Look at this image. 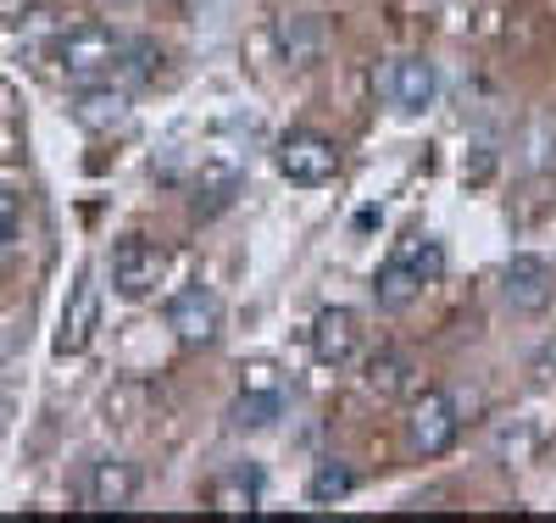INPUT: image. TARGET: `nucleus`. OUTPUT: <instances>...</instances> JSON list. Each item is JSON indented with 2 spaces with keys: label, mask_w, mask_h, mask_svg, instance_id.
<instances>
[{
  "label": "nucleus",
  "mask_w": 556,
  "mask_h": 523,
  "mask_svg": "<svg viewBox=\"0 0 556 523\" xmlns=\"http://www.w3.org/2000/svg\"><path fill=\"white\" fill-rule=\"evenodd\" d=\"M67 112H73V123H78L84 134H123V128L134 123V95H128L123 84H112V78H101V84H73Z\"/></svg>",
  "instance_id": "nucleus-8"
},
{
  "label": "nucleus",
  "mask_w": 556,
  "mask_h": 523,
  "mask_svg": "<svg viewBox=\"0 0 556 523\" xmlns=\"http://www.w3.org/2000/svg\"><path fill=\"white\" fill-rule=\"evenodd\" d=\"M406 373H412V362H406V357H395V351H384V357L367 362V390H379V396H401V390H406Z\"/></svg>",
  "instance_id": "nucleus-17"
},
{
  "label": "nucleus",
  "mask_w": 556,
  "mask_h": 523,
  "mask_svg": "<svg viewBox=\"0 0 556 523\" xmlns=\"http://www.w3.org/2000/svg\"><path fill=\"white\" fill-rule=\"evenodd\" d=\"M273 167H278V178H290L301 189H317V184H329L340 173V146H334L329 134L295 128V134H285L273 146Z\"/></svg>",
  "instance_id": "nucleus-4"
},
{
  "label": "nucleus",
  "mask_w": 556,
  "mask_h": 523,
  "mask_svg": "<svg viewBox=\"0 0 556 523\" xmlns=\"http://www.w3.org/2000/svg\"><path fill=\"white\" fill-rule=\"evenodd\" d=\"M167 278V251L156 240H139V234H128V240L112 246V290L123 301H146L156 284Z\"/></svg>",
  "instance_id": "nucleus-7"
},
{
  "label": "nucleus",
  "mask_w": 556,
  "mask_h": 523,
  "mask_svg": "<svg viewBox=\"0 0 556 523\" xmlns=\"http://www.w3.org/2000/svg\"><path fill=\"white\" fill-rule=\"evenodd\" d=\"M206 501H212V512H256L262 507V468L256 462H235V468H223L217 480H212V490H206Z\"/></svg>",
  "instance_id": "nucleus-14"
},
{
  "label": "nucleus",
  "mask_w": 556,
  "mask_h": 523,
  "mask_svg": "<svg viewBox=\"0 0 556 523\" xmlns=\"http://www.w3.org/2000/svg\"><path fill=\"white\" fill-rule=\"evenodd\" d=\"M351 490H356V473H351V462H340V457H323V462L312 468V480H306V501H312V507L345 501Z\"/></svg>",
  "instance_id": "nucleus-16"
},
{
  "label": "nucleus",
  "mask_w": 556,
  "mask_h": 523,
  "mask_svg": "<svg viewBox=\"0 0 556 523\" xmlns=\"http://www.w3.org/2000/svg\"><path fill=\"white\" fill-rule=\"evenodd\" d=\"M96 328H101V284H96V273L84 267V273L73 278L67 307H62L56 351H62V357H84V351H89V340H96Z\"/></svg>",
  "instance_id": "nucleus-12"
},
{
  "label": "nucleus",
  "mask_w": 556,
  "mask_h": 523,
  "mask_svg": "<svg viewBox=\"0 0 556 523\" xmlns=\"http://www.w3.org/2000/svg\"><path fill=\"white\" fill-rule=\"evenodd\" d=\"M134 496H139V468L123 462V457L89 462L84 480H78V501H84L89 512H128Z\"/></svg>",
  "instance_id": "nucleus-10"
},
{
  "label": "nucleus",
  "mask_w": 556,
  "mask_h": 523,
  "mask_svg": "<svg viewBox=\"0 0 556 523\" xmlns=\"http://www.w3.org/2000/svg\"><path fill=\"white\" fill-rule=\"evenodd\" d=\"M285 407H290V373L278 362H245V378H240L235 407H228V423L245 429V435H262L285 418Z\"/></svg>",
  "instance_id": "nucleus-3"
},
{
  "label": "nucleus",
  "mask_w": 556,
  "mask_h": 523,
  "mask_svg": "<svg viewBox=\"0 0 556 523\" xmlns=\"http://www.w3.org/2000/svg\"><path fill=\"white\" fill-rule=\"evenodd\" d=\"M462 435V407L451 390H424L412 396V412H406V440L417 457H445Z\"/></svg>",
  "instance_id": "nucleus-5"
},
{
  "label": "nucleus",
  "mask_w": 556,
  "mask_h": 523,
  "mask_svg": "<svg viewBox=\"0 0 556 523\" xmlns=\"http://www.w3.org/2000/svg\"><path fill=\"white\" fill-rule=\"evenodd\" d=\"M167 328L178 335V346H212L217 340V328H223V301L206 290V284H184V290L167 301Z\"/></svg>",
  "instance_id": "nucleus-9"
},
{
  "label": "nucleus",
  "mask_w": 556,
  "mask_h": 523,
  "mask_svg": "<svg viewBox=\"0 0 556 523\" xmlns=\"http://www.w3.org/2000/svg\"><path fill=\"white\" fill-rule=\"evenodd\" d=\"M312 357L323 368H334V373L356 368V357H362V317L351 307H323L312 317Z\"/></svg>",
  "instance_id": "nucleus-11"
},
{
  "label": "nucleus",
  "mask_w": 556,
  "mask_h": 523,
  "mask_svg": "<svg viewBox=\"0 0 556 523\" xmlns=\"http://www.w3.org/2000/svg\"><path fill=\"white\" fill-rule=\"evenodd\" d=\"M112 7H134V0H112Z\"/></svg>",
  "instance_id": "nucleus-19"
},
{
  "label": "nucleus",
  "mask_w": 556,
  "mask_h": 523,
  "mask_svg": "<svg viewBox=\"0 0 556 523\" xmlns=\"http://www.w3.org/2000/svg\"><path fill=\"white\" fill-rule=\"evenodd\" d=\"M379 101L401 117H417V112H429L434 107V95H440V73L429 57H395L379 67Z\"/></svg>",
  "instance_id": "nucleus-6"
},
{
  "label": "nucleus",
  "mask_w": 556,
  "mask_h": 523,
  "mask_svg": "<svg viewBox=\"0 0 556 523\" xmlns=\"http://www.w3.org/2000/svg\"><path fill=\"white\" fill-rule=\"evenodd\" d=\"M128 45H134V39H123V34L106 28V23H84V28H73V34L56 45V62H62V73H67L73 84H101V78H112V73L128 62Z\"/></svg>",
  "instance_id": "nucleus-2"
},
{
  "label": "nucleus",
  "mask_w": 556,
  "mask_h": 523,
  "mask_svg": "<svg viewBox=\"0 0 556 523\" xmlns=\"http://www.w3.org/2000/svg\"><path fill=\"white\" fill-rule=\"evenodd\" d=\"M17 240H23V207H17V196L0 189V257H12Z\"/></svg>",
  "instance_id": "nucleus-18"
},
{
  "label": "nucleus",
  "mask_w": 556,
  "mask_h": 523,
  "mask_svg": "<svg viewBox=\"0 0 556 523\" xmlns=\"http://www.w3.org/2000/svg\"><path fill=\"white\" fill-rule=\"evenodd\" d=\"M323 39H329L323 17H285L278 23V51H285L290 67H312L323 57Z\"/></svg>",
  "instance_id": "nucleus-15"
},
{
  "label": "nucleus",
  "mask_w": 556,
  "mask_h": 523,
  "mask_svg": "<svg viewBox=\"0 0 556 523\" xmlns=\"http://www.w3.org/2000/svg\"><path fill=\"white\" fill-rule=\"evenodd\" d=\"M440 273H445V251H440V240H429V234H406V240H395L390 257L379 262L374 301H379L384 312H406V307L424 296Z\"/></svg>",
  "instance_id": "nucleus-1"
},
{
  "label": "nucleus",
  "mask_w": 556,
  "mask_h": 523,
  "mask_svg": "<svg viewBox=\"0 0 556 523\" xmlns=\"http://www.w3.org/2000/svg\"><path fill=\"white\" fill-rule=\"evenodd\" d=\"M501 296H506V307L513 312H545L551 307V296H556V273H551V262L545 257H513L501 267Z\"/></svg>",
  "instance_id": "nucleus-13"
}]
</instances>
